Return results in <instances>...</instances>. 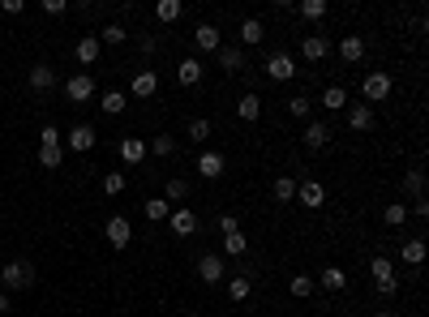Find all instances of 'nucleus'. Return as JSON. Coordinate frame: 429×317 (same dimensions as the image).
<instances>
[{
  "label": "nucleus",
  "mask_w": 429,
  "mask_h": 317,
  "mask_svg": "<svg viewBox=\"0 0 429 317\" xmlns=\"http://www.w3.org/2000/svg\"><path fill=\"white\" fill-rule=\"evenodd\" d=\"M369 275H373V283H378V291H382V296H395L399 291V275H395V262L391 257H369Z\"/></svg>",
  "instance_id": "f257e3e1"
},
{
  "label": "nucleus",
  "mask_w": 429,
  "mask_h": 317,
  "mask_svg": "<svg viewBox=\"0 0 429 317\" xmlns=\"http://www.w3.org/2000/svg\"><path fill=\"white\" fill-rule=\"evenodd\" d=\"M0 283H5V291H26L35 283V266L31 262H9L0 266Z\"/></svg>",
  "instance_id": "f03ea898"
},
{
  "label": "nucleus",
  "mask_w": 429,
  "mask_h": 317,
  "mask_svg": "<svg viewBox=\"0 0 429 317\" xmlns=\"http://www.w3.org/2000/svg\"><path fill=\"white\" fill-rule=\"evenodd\" d=\"M361 94H365V103H369V108H373V103H382L387 94H391V78H387L382 69H369V73H365V82H361Z\"/></svg>",
  "instance_id": "7ed1b4c3"
},
{
  "label": "nucleus",
  "mask_w": 429,
  "mask_h": 317,
  "mask_svg": "<svg viewBox=\"0 0 429 317\" xmlns=\"http://www.w3.org/2000/svg\"><path fill=\"white\" fill-rule=\"evenodd\" d=\"M104 236H108L112 249H129V245H133V223H129L124 214H112L108 223H104Z\"/></svg>",
  "instance_id": "20e7f679"
},
{
  "label": "nucleus",
  "mask_w": 429,
  "mask_h": 317,
  "mask_svg": "<svg viewBox=\"0 0 429 317\" xmlns=\"http://www.w3.org/2000/svg\"><path fill=\"white\" fill-rule=\"evenodd\" d=\"M197 279L211 283V287L223 283V279H228V262H223L219 253H202V257H197Z\"/></svg>",
  "instance_id": "39448f33"
},
{
  "label": "nucleus",
  "mask_w": 429,
  "mask_h": 317,
  "mask_svg": "<svg viewBox=\"0 0 429 317\" xmlns=\"http://www.w3.org/2000/svg\"><path fill=\"white\" fill-rule=\"evenodd\" d=\"M65 99L69 103H90L95 99V78L90 73H73V78L65 82Z\"/></svg>",
  "instance_id": "423d86ee"
},
{
  "label": "nucleus",
  "mask_w": 429,
  "mask_h": 317,
  "mask_svg": "<svg viewBox=\"0 0 429 317\" xmlns=\"http://www.w3.org/2000/svg\"><path fill=\"white\" fill-rule=\"evenodd\" d=\"M266 78H275V82H292V78H296V60H292L288 52H270V56H266Z\"/></svg>",
  "instance_id": "0eeeda50"
},
{
  "label": "nucleus",
  "mask_w": 429,
  "mask_h": 317,
  "mask_svg": "<svg viewBox=\"0 0 429 317\" xmlns=\"http://www.w3.org/2000/svg\"><path fill=\"white\" fill-rule=\"evenodd\" d=\"M223 172H228V159H223L219 151H202L197 155V176L202 180H219Z\"/></svg>",
  "instance_id": "6e6552de"
},
{
  "label": "nucleus",
  "mask_w": 429,
  "mask_h": 317,
  "mask_svg": "<svg viewBox=\"0 0 429 317\" xmlns=\"http://www.w3.org/2000/svg\"><path fill=\"white\" fill-rule=\"evenodd\" d=\"M215 56H219V69H228V73H245V65H249V56H245L241 43H223Z\"/></svg>",
  "instance_id": "1a4fd4ad"
},
{
  "label": "nucleus",
  "mask_w": 429,
  "mask_h": 317,
  "mask_svg": "<svg viewBox=\"0 0 429 317\" xmlns=\"http://www.w3.org/2000/svg\"><path fill=\"white\" fill-rule=\"evenodd\" d=\"M155 90H159V73L155 69H138L133 82H129V94H133V99H150Z\"/></svg>",
  "instance_id": "9d476101"
},
{
  "label": "nucleus",
  "mask_w": 429,
  "mask_h": 317,
  "mask_svg": "<svg viewBox=\"0 0 429 317\" xmlns=\"http://www.w3.org/2000/svg\"><path fill=\"white\" fill-rule=\"evenodd\" d=\"M296 202L305 206V210H318V206L326 202V189H322L318 180H296Z\"/></svg>",
  "instance_id": "9b49d317"
},
{
  "label": "nucleus",
  "mask_w": 429,
  "mask_h": 317,
  "mask_svg": "<svg viewBox=\"0 0 429 317\" xmlns=\"http://www.w3.org/2000/svg\"><path fill=\"white\" fill-rule=\"evenodd\" d=\"M193 47H197V52H219V47H223V35H219V26H211V22H202V26L193 31Z\"/></svg>",
  "instance_id": "f8f14e48"
},
{
  "label": "nucleus",
  "mask_w": 429,
  "mask_h": 317,
  "mask_svg": "<svg viewBox=\"0 0 429 317\" xmlns=\"http://www.w3.org/2000/svg\"><path fill=\"white\" fill-rule=\"evenodd\" d=\"M168 223H172V232H176V236H193V232H197V214H193L189 206H172Z\"/></svg>",
  "instance_id": "ddd939ff"
},
{
  "label": "nucleus",
  "mask_w": 429,
  "mask_h": 317,
  "mask_svg": "<svg viewBox=\"0 0 429 317\" xmlns=\"http://www.w3.org/2000/svg\"><path fill=\"white\" fill-rule=\"evenodd\" d=\"M326 52H331V39H326V35H300V56H305V60H322Z\"/></svg>",
  "instance_id": "4468645a"
},
{
  "label": "nucleus",
  "mask_w": 429,
  "mask_h": 317,
  "mask_svg": "<svg viewBox=\"0 0 429 317\" xmlns=\"http://www.w3.org/2000/svg\"><path fill=\"white\" fill-rule=\"evenodd\" d=\"M266 39V22L262 17H245L241 22V47H258Z\"/></svg>",
  "instance_id": "2eb2a0df"
},
{
  "label": "nucleus",
  "mask_w": 429,
  "mask_h": 317,
  "mask_svg": "<svg viewBox=\"0 0 429 317\" xmlns=\"http://www.w3.org/2000/svg\"><path fill=\"white\" fill-rule=\"evenodd\" d=\"M339 60H343V65H361V60H365V39H361V35L339 39Z\"/></svg>",
  "instance_id": "dca6fc26"
},
{
  "label": "nucleus",
  "mask_w": 429,
  "mask_h": 317,
  "mask_svg": "<svg viewBox=\"0 0 429 317\" xmlns=\"http://www.w3.org/2000/svg\"><path fill=\"white\" fill-rule=\"evenodd\" d=\"M202 73H207V69H202V60H197V56H185L181 65H176V82H181V86H197Z\"/></svg>",
  "instance_id": "f3484780"
},
{
  "label": "nucleus",
  "mask_w": 429,
  "mask_h": 317,
  "mask_svg": "<svg viewBox=\"0 0 429 317\" xmlns=\"http://www.w3.org/2000/svg\"><path fill=\"white\" fill-rule=\"evenodd\" d=\"M52 86H56V69L47 65V60H39V65L31 69V90L43 94V90H52Z\"/></svg>",
  "instance_id": "a211bd4d"
},
{
  "label": "nucleus",
  "mask_w": 429,
  "mask_h": 317,
  "mask_svg": "<svg viewBox=\"0 0 429 317\" xmlns=\"http://www.w3.org/2000/svg\"><path fill=\"white\" fill-rule=\"evenodd\" d=\"M348 125L357 129V133L373 129V108H369V103H348Z\"/></svg>",
  "instance_id": "6ab92c4d"
},
{
  "label": "nucleus",
  "mask_w": 429,
  "mask_h": 317,
  "mask_svg": "<svg viewBox=\"0 0 429 317\" xmlns=\"http://www.w3.org/2000/svg\"><path fill=\"white\" fill-rule=\"evenodd\" d=\"M326 142H331V125H326V120H309L305 125V146L309 151H322Z\"/></svg>",
  "instance_id": "aec40b11"
},
{
  "label": "nucleus",
  "mask_w": 429,
  "mask_h": 317,
  "mask_svg": "<svg viewBox=\"0 0 429 317\" xmlns=\"http://www.w3.org/2000/svg\"><path fill=\"white\" fill-rule=\"evenodd\" d=\"M116 151H120V159L129 163V167H138V163L146 159V142H142V137H124V142L116 146Z\"/></svg>",
  "instance_id": "412c9836"
},
{
  "label": "nucleus",
  "mask_w": 429,
  "mask_h": 317,
  "mask_svg": "<svg viewBox=\"0 0 429 317\" xmlns=\"http://www.w3.org/2000/svg\"><path fill=\"white\" fill-rule=\"evenodd\" d=\"M249 253V240H245V232H228L223 236V249H219V257L228 262V257H245Z\"/></svg>",
  "instance_id": "4be33fe9"
},
{
  "label": "nucleus",
  "mask_w": 429,
  "mask_h": 317,
  "mask_svg": "<svg viewBox=\"0 0 429 317\" xmlns=\"http://www.w3.org/2000/svg\"><path fill=\"white\" fill-rule=\"evenodd\" d=\"M69 146H73L78 155L95 151V129H90V125H73V129H69Z\"/></svg>",
  "instance_id": "5701e85b"
},
{
  "label": "nucleus",
  "mask_w": 429,
  "mask_h": 317,
  "mask_svg": "<svg viewBox=\"0 0 429 317\" xmlns=\"http://www.w3.org/2000/svg\"><path fill=\"white\" fill-rule=\"evenodd\" d=\"M314 283L326 287V291H343V287H348V275H343V266H326V271H322Z\"/></svg>",
  "instance_id": "b1692460"
},
{
  "label": "nucleus",
  "mask_w": 429,
  "mask_h": 317,
  "mask_svg": "<svg viewBox=\"0 0 429 317\" xmlns=\"http://www.w3.org/2000/svg\"><path fill=\"white\" fill-rule=\"evenodd\" d=\"M223 283H228V300H249V291H254V279H249V275H228V279H223Z\"/></svg>",
  "instance_id": "393cba45"
},
{
  "label": "nucleus",
  "mask_w": 429,
  "mask_h": 317,
  "mask_svg": "<svg viewBox=\"0 0 429 317\" xmlns=\"http://www.w3.org/2000/svg\"><path fill=\"white\" fill-rule=\"evenodd\" d=\"M99 52H104L99 35H82V39H78V60H82V65H95V60H99Z\"/></svg>",
  "instance_id": "a878e982"
},
{
  "label": "nucleus",
  "mask_w": 429,
  "mask_h": 317,
  "mask_svg": "<svg viewBox=\"0 0 429 317\" xmlns=\"http://www.w3.org/2000/svg\"><path fill=\"white\" fill-rule=\"evenodd\" d=\"M181 13H185V5H181V0H159V5H155V17L163 22V26H172V22H181Z\"/></svg>",
  "instance_id": "bb28decb"
},
{
  "label": "nucleus",
  "mask_w": 429,
  "mask_h": 317,
  "mask_svg": "<svg viewBox=\"0 0 429 317\" xmlns=\"http://www.w3.org/2000/svg\"><path fill=\"white\" fill-rule=\"evenodd\" d=\"M322 108H326V112H343V108H348V90H343V86H326V90H322Z\"/></svg>",
  "instance_id": "cd10ccee"
},
{
  "label": "nucleus",
  "mask_w": 429,
  "mask_h": 317,
  "mask_svg": "<svg viewBox=\"0 0 429 317\" xmlns=\"http://www.w3.org/2000/svg\"><path fill=\"white\" fill-rule=\"evenodd\" d=\"M99 108H104L108 116H120L124 108H129V94H124V90H108L104 99H99Z\"/></svg>",
  "instance_id": "c85d7f7f"
},
{
  "label": "nucleus",
  "mask_w": 429,
  "mask_h": 317,
  "mask_svg": "<svg viewBox=\"0 0 429 317\" xmlns=\"http://www.w3.org/2000/svg\"><path fill=\"white\" fill-rule=\"evenodd\" d=\"M399 257H403V266H421L425 262V240H403Z\"/></svg>",
  "instance_id": "c756f323"
},
{
  "label": "nucleus",
  "mask_w": 429,
  "mask_h": 317,
  "mask_svg": "<svg viewBox=\"0 0 429 317\" xmlns=\"http://www.w3.org/2000/svg\"><path fill=\"white\" fill-rule=\"evenodd\" d=\"M236 116L241 120H258L262 116V99H258V94H241V99H236Z\"/></svg>",
  "instance_id": "7c9ffc66"
},
{
  "label": "nucleus",
  "mask_w": 429,
  "mask_h": 317,
  "mask_svg": "<svg viewBox=\"0 0 429 317\" xmlns=\"http://www.w3.org/2000/svg\"><path fill=\"white\" fill-rule=\"evenodd\" d=\"M189 198V180H181V176H172L168 185H163V202L172 206V202H185Z\"/></svg>",
  "instance_id": "2f4dec72"
},
{
  "label": "nucleus",
  "mask_w": 429,
  "mask_h": 317,
  "mask_svg": "<svg viewBox=\"0 0 429 317\" xmlns=\"http://www.w3.org/2000/svg\"><path fill=\"white\" fill-rule=\"evenodd\" d=\"M142 214L150 219V223H159V219H168V214H172V206H168L163 198H150V202H142Z\"/></svg>",
  "instance_id": "473e14b6"
},
{
  "label": "nucleus",
  "mask_w": 429,
  "mask_h": 317,
  "mask_svg": "<svg viewBox=\"0 0 429 317\" xmlns=\"http://www.w3.org/2000/svg\"><path fill=\"white\" fill-rule=\"evenodd\" d=\"M172 151H176V142H172L168 133H159V137H150V142H146V155H159V159H168Z\"/></svg>",
  "instance_id": "72a5a7b5"
},
{
  "label": "nucleus",
  "mask_w": 429,
  "mask_h": 317,
  "mask_svg": "<svg viewBox=\"0 0 429 317\" xmlns=\"http://www.w3.org/2000/svg\"><path fill=\"white\" fill-rule=\"evenodd\" d=\"M270 193H275V202H292V198H296V180H292V176H280V180L270 185Z\"/></svg>",
  "instance_id": "f704fd0d"
},
{
  "label": "nucleus",
  "mask_w": 429,
  "mask_h": 317,
  "mask_svg": "<svg viewBox=\"0 0 429 317\" xmlns=\"http://www.w3.org/2000/svg\"><path fill=\"white\" fill-rule=\"evenodd\" d=\"M382 223H387V228H403V223H408V206H403V202L387 206V210H382Z\"/></svg>",
  "instance_id": "c9c22d12"
},
{
  "label": "nucleus",
  "mask_w": 429,
  "mask_h": 317,
  "mask_svg": "<svg viewBox=\"0 0 429 317\" xmlns=\"http://www.w3.org/2000/svg\"><path fill=\"white\" fill-rule=\"evenodd\" d=\"M124 39H129V31H124L120 22H112V26H104V31H99V43H112V47H120Z\"/></svg>",
  "instance_id": "e433bc0d"
},
{
  "label": "nucleus",
  "mask_w": 429,
  "mask_h": 317,
  "mask_svg": "<svg viewBox=\"0 0 429 317\" xmlns=\"http://www.w3.org/2000/svg\"><path fill=\"white\" fill-rule=\"evenodd\" d=\"M314 287H318V283H314L309 275H296V279L288 283V291H292V296H296V300H305V296H314Z\"/></svg>",
  "instance_id": "4c0bfd02"
},
{
  "label": "nucleus",
  "mask_w": 429,
  "mask_h": 317,
  "mask_svg": "<svg viewBox=\"0 0 429 317\" xmlns=\"http://www.w3.org/2000/svg\"><path fill=\"white\" fill-rule=\"evenodd\" d=\"M314 112V103L305 99V94H292V99H288V116H296V120H305Z\"/></svg>",
  "instance_id": "58836bf2"
},
{
  "label": "nucleus",
  "mask_w": 429,
  "mask_h": 317,
  "mask_svg": "<svg viewBox=\"0 0 429 317\" xmlns=\"http://www.w3.org/2000/svg\"><path fill=\"white\" fill-rule=\"evenodd\" d=\"M39 163L47 167V172H56L60 167V146H39Z\"/></svg>",
  "instance_id": "ea45409f"
},
{
  "label": "nucleus",
  "mask_w": 429,
  "mask_h": 317,
  "mask_svg": "<svg viewBox=\"0 0 429 317\" xmlns=\"http://www.w3.org/2000/svg\"><path fill=\"white\" fill-rule=\"evenodd\" d=\"M300 17H309V22L326 17V0H300Z\"/></svg>",
  "instance_id": "a19ab883"
},
{
  "label": "nucleus",
  "mask_w": 429,
  "mask_h": 317,
  "mask_svg": "<svg viewBox=\"0 0 429 317\" xmlns=\"http://www.w3.org/2000/svg\"><path fill=\"white\" fill-rule=\"evenodd\" d=\"M189 137H193V142H207V137H211V120H207V116L189 120Z\"/></svg>",
  "instance_id": "79ce46f5"
},
{
  "label": "nucleus",
  "mask_w": 429,
  "mask_h": 317,
  "mask_svg": "<svg viewBox=\"0 0 429 317\" xmlns=\"http://www.w3.org/2000/svg\"><path fill=\"white\" fill-rule=\"evenodd\" d=\"M403 185H408L412 198H425V176H421V172H408V176H403Z\"/></svg>",
  "instance_id": "37998d69"
},
{
  "label": "nucleus",
  "mask_w": 429,
  "mask_h": 317,
  "mask_svg": "<svg viewBox=\"0 0 429 317\" xmlns=\"http://www.w3.org/2000/svg\"><path fill=\"white\" fill-rule=\"evenodd\" d=\"M120 189H124V172H108V176H104V193H112V198H116Z\"/></svg>",
  "instance_id": "c03bdc74"
},
{
  "label": "nucleus",
  "mask_w": 429,
  "mask_h": 317,
  "mask_svg": "<svg viewBox=\"0 0 429 317\" xmlns=\"http://www.w3.org/2000/svg\"><path fill=\"white\" fill-rule=\"evenodd\" d=\"M39 146H60V129H56V125H43V133H39Z\"/></svg>",
  "instance_id": "a18cd8bd"
},
{
  "label": "nucleus",
  "mask_w": 429,
  "mask_h": 317,
  "mask_svg": "<svg viewBox=\"0 0 429 317\" xmlns=\"http://www.w3.org/2000/svg\"><path fill=\"white\" fill-rule=\"evenodd\" d=\"M219 232L228 236V232H241V219L236 214H219Z\"/></svg>",
  "instance_id": "49530a36"
},
{
  "label": "nucleus",
  "mask_w": 429,
  "mask_h": 317,
  "mask_svg": "<svg viewBox=\"0 0 429 317\" xmlns=\"http://www.w3.org/2000/svg\"><path fill=\"white\" fill-rule=\"evenodd\" d=\"M65 9H69L65 0H43V13H52V17H56V13H65Z\"/></svg>",
  "instance_id": "de8ad7c7"
},
{
  "label": "nucleus",
  "mask_w": 429,
  "mask_h": 317,
  "mask_svg": "<svg viewBox=\"0 0 429 317\" xmlns=\"http://www.w3.org/2000/svg\"><path fill=\"white\" fill-rule=\"evenodd\" d=\"M0 313H9V291H0Z\"/></svg>",
  "instance_id": "09e8293b"
},
{
  "label": "nucleus",
  "mask_w": 429,
  "mask_h": 317,
  "mask_svg": "<svg viewBox=\"0 0 429 317\" xmlns=\"http://www.w3.org/2000/svg\"><path fill=\"white\" fill-rule=\"evenodd\" d=\"M185 317H197V313H185Z\"/></svg>",
  "instance_id": "8fccbe9b"
}]
</instances>
